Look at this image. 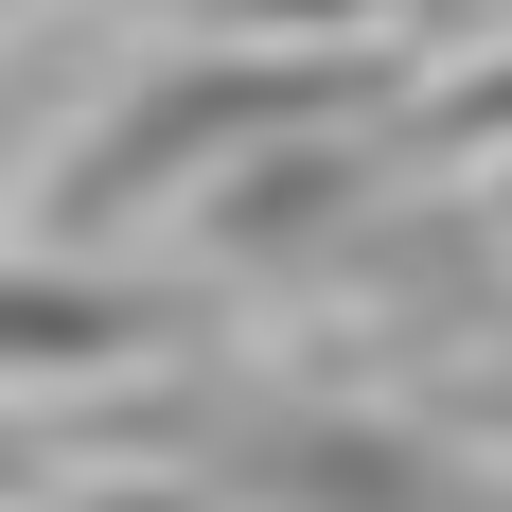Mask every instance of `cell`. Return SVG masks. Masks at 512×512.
I'll use <instances>...</instances> for the list:
<instances>
[{"mask_svg": "<svg viewBox=\"0 0 512 512\" xmlns=\"http://www.w3.org/2000/svg\"><path fill=\"white\" fill-rule=\"evenodd\" d=\"M248 460L283 477L301 512H460L424 442H371V424H283V442H248Z\"/></svg>", "mask_w": 512, "mask_h": 512, "instance_id": "cell-2", "label": "cell"}, {"mask_svg": "<svg viewBox=\"0 0 512 512\" xmlns=\"http://www.w3.org/2000/svg\"><path fill=\"white\" fill-rule=\"evenodd\" d=\"M142 336H159L142 283H0V371H106Z\"/></svg>", "mask_w": 512, "mask_h": 512, "instance_id": "cell-3", "label": "cell"}, {"mask_svg": "<svg viewBox=\"0 0 512 512\" xmlns=\"http://www.w3.org/2000/svg\"><path fill=\"white\" fill-rule=\"evenodd\" d=\"M248 18H301V36H371V18H407V0H248Z\"/></svg>", "mask_w": 512, "mask_h": 512, "instance_id": "cell-4", "label": "cell"}, {"mask_svg": "<svg viewBox=\"0 0 512 512\" xmlns=\"http://www.w3.org/2000/svg\"><path fill=\"white\" fill-rule=\"evenodd\" d=\"M389 71L371 53H265V71H177V89H142L124 124H106L89 159H71V195H53V230H124L142 195H212V177H248V142H283V124H336V106H371Z\"/></svg>", "mask_w": 512, "mask_h": 512, "instance_id": "cell-1", "label": "cell"}]
</instances>
